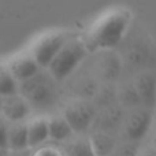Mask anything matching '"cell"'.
<instances>
[{"instance_id":"obj_1","label":"cell","mask_w":156,"mask_h":156,"mask_svg":"<svg viewBox=\"0 0 156 156\" xmlns=\"http://www.w3.org/2000/svg\"><path fill=\"white\" fill-rule=\"evenodd\" d=\"M133 21V12L125 5H114L101 11L81 37L89 51L112 49L121 44Z\"/></svg>"},{"instance_id":"obj_2","label":"cell","mask_w":156,"mask_h":156,"mask_svg":"<svg viewBox=\"0 0 156 156\" xmlns=\"http://www.w3.org/2000/svg\"><path fill=\"white\" fill-rule=\"evenodd\" d=\"M89 52L90 51L88 49L82 37L70 36L47 71L56 82H62L80 67Z\"/></svg>"},{"instance_id":"obj_3","label":"cell","mask_w":156,"mask_h":156,"mask_svg":"<svg viewBox=\"0 0 156 156\" xmlns=\"http://www.w3.org/2000/svg\"><path fill=\"white\" fill-rule=\"evenodd\" d=\"M19 93L29 101L33 110H47L58 99L56 81L47 70H41L32 80L19 83Z\"/></svg>"},{"instance_id":"obj_4","label":"cell","mask_w":156,"mask_h":156,"mask_svg":"<svg viewBox=\"0 0 156 156\" xmlns=\"http://www.w3.org/2000/svg\"><path fill=\"white\" fill-rule=\"evenodd\" d=\"M69 37L70 36L62 30H47L33 38L27 47V51L36 59L41 70H48L52 60L56 58Z\"/></svg>"},{"instance_id":"obj_5","label":"cell","mask_w":156,"mask_h":156,"mask_svg":"<svg viewBox=\"0 0 156 156\" xmlns=\"http://www.w3.org/2000/svg\"><path fill=\"white\" fill-rule=\"evenodd\" d=\"M62 114L76 136H83L96 122V107L86 99H73L63 105Z\"/></svg>"},{"instance_id":"obj_6","label":"cell","mask_w":156,"mask_h":156,"mask_svg":"<svg viewBox=\"0 0 156 156\" xmlns=\"http://www.w3.org/2000/svg\"><path fill=\"white\" fill-rule=\"evenodd\" d=\"M5 66L18 83H23L32 80L41 71V67L27 49L14 54L11 58H8L5 60Z\"/></svg>"},{"instance_id":"obj_7","label":"cell","mask_w":156,"mask_h":156,"mask_svg":"<svg viewBox=\"0 0 156 156\" xmlns=\"http://www.w3.org/2000/svg\"><path fill=\"white\" fill-rule=\"evenodd\" d=\"M152 121H154L152 114L148 110H144V108L132 110L123 122V130L127 140L130 143L141 140L152 127Z\"/></svg>"},{"instance_id":"obj_8","label":"cell","mask_w":156,"mask_h":156,"mask_svg":"<svg viewBox=\"0 0 156 156\" xmlns=\"http://www.w3.org/2000/svg\"><path fill=\"white\" fill-rule=\"evenodd\" d=\"M33 108L21 93L2 97V118L7 123L27 122L32 118Z\"/></svg>"},{"instance_id":"obj_9","label":"cell","mask_w":156,"mask_h":156,"mask_svg":"<svg viewBox=\"0 0 156 156\" xmlns=\"http://www.w3.org/2000/svg\"><path fill=\"white\" fill-rule=\"evenodd\" d=\"M27 125V145L29 149H37L40 147L48 144L49 130H48V116L33 115Z\"/></svg>"},{"instance_id":"obj_10","label":"cell","mask_w":156,"mask_h":156,"mask_svg":"<svg viewBox=\"0 0 156 156\" xmlns=\"http://www.w3.org/2000/svg\"><path fill=\"white\" fill-rule=\"evenodd\" d=\"M88 141L94 156H111L118 148L116 140L107 130H94L88 134Z\"/></svg>"},{"instance_id":"obj_11","label":"cell","mask_w":156,"mask_h":156,"mask_svg":"<svg viewBox=\"0 0 156 156\" xmlns=\"http://www.w3.org/2000/svg\"><path fill=\"white\" fill-rule=\"evenodd\" d=\"M48 130H49V141L56 145L67 143L74 137V132L69 122L65 119L62 114H55L48 116Z\"/></svg>"},{"instance_id":"obj_12","label":"cell","mask_w":156,"mask_h":156,"mask_svg":"<svg viewBox=\"0 0 156 156\" xmlns=\"http://www.w3.org/2000/svg\"><path fill=\"white\" fill-rule=\"evenodd\" d=\"M7 149L8 151H25V149H29L26 122L7 123Z\"/></svg>"},{"instance_id":"obj_13","label":"cell","mask_w":156,"mask_h":156,"mask_svg":"<svg viewBox=\"0 0 156 156\" xmlns=\"http://www.w3.org/2000/svg\"><path fill=\"white\" fill-rule=\"evenodd\" d=\"M66 156H94L88 141V136H74L67 143L62 144Z\"/></svg>"},{"instance_id":"obj_14","label":"cell","mask_w":156,"mask_h":156,"mask_svg":"<svg viewBox=\"0 0 156 156\" xmlns=\"http://www.w3.org/2000/svg\"><path fill=\"white\" fill-rule=\"evenodd\" d=\"M19 93V83L11 76L5 62H0V97H7Z\"/></svg>"},{"instance_id":"obj_15","label":"cell","mask_w":156,"mask_h":156,"mask_svg":"<svg viewBox=\"0 0 156 156\" xmlns=\"http://www.w3.org/2000/svg\"><path fill=\"white\" fill-rule=\"evenodd\" d=\"M32 156H66V154L63 151L62 145L48 143L37 149H33Z\"/></svg>"},{"instance_id":"obj_16","label":"cell","mask_w":156,"mask_h":156,"mask_svg":"<svg viewBox=\"0 0 156 156\" xmlns=\"http://www.w3.org/2000/svg\"><path fill=\"white\" fill-rule=\"evenodd\" d=\"M138 154H140V151L136 148L134 143L129 141V143L123 144V145H119L111 156H138Z\"/></svg>"},{"instance_id":"obj_17","label":"cell","mask_w":156,"mask_h":156,"mask_svg":"<svg viewBox=\"0 0 156 156\" xmlns=\"http://www.w3.org/2000/svg\"><path fill=\"white\" fill-rule=\"evenodd\" d=\"M0 148L7 149V122L0 116Z\"/></svg>"},{"instance_id":"obj_18","label":"cell","mask_w":156,"mask_h":156,"mask_svg":"<svg viewBox=\"0 0 156 156\" xmlns=\"http://www.w3.org/2000/svg\"><path fill=\"white\" fill-rule=\"evenodd\" d=\"M8 156H32V149H25V151H8Z\"/></svg>"},{"instance_id":"obj_19","label":"cell","mask_w":156,"mask_h":156,"mask_svg":"<svg viewBox=\"0 0 156 156\" xmlns=\"http://www.w3.org/2000/svg\"><path fill=\"white\" fill-rule=\"evenodd\" d=\"M138 156H156V149L152 148V147H148L144 151H140Z\"/></svg>"},{"instance_id":"obj_20","label":"cell","mask_w":156,"mask_h":156,"mask_svg":"<svg viewBox=\"0 0 156 156\" xmlns=\"http://www.w3.org/2000/svg\"><path fill=\"white\" fill-rule=\"evenodd\" d=\"M149 147H152V148L156 149V125L154 127V130H152V136H151V144H149Z\"/></svg>"},{"instance_id":"obj_21","label":"cell","mask_w":156,"mask_h":156,"mask_svg":"<svg viewBox=\"0 0 156 156\" xmlns=\"http://www.w3.org/2000/svg\"><path fill=\"white\" fill-rule=\"evenodd\" d=\"M0 156H8V149H2L0 148Z\"/></svg>"},{"instance_id":"obj_22","label":"cell","mask_w":156,"mask_h":156,"mask_svg":"<svg viewBox=\"0 0 156 156\" xmlns=\"http://www.w3.org/2000/svg\"><path fill=\"white\" fill-rule=\"evenodd\" d=\"M0 115H2V97H0Z\"/></svg>"}]
</instances>
